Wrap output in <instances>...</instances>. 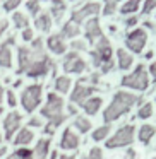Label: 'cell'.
<instances>
[{
	"label": "cell",
	"mask_w": 156,
	"mask_h": 159,
	"mask_svg": "<svg viewBox=\"0 0 156 159\" xmlns=\"http://www.w3.org/2000/svg\"><path fill=\"white\" fill-rule=\"evenodd\" d=\"M132 63H134V55H132L130 52H127V50L124 48H118L117 50V65L120 70H129L132 67Z\"/></svg>",
	"instance_id": "cell-19"
},
{
	"label": "cell",
	"mask_w": 156,
	"mask_h": 159,
	"mask_svg": "<svg viewBox=\"0 0 156 159\" xmlns=\"http://www.w3.org/2000/svg\"><path fill=\"white\" fill-rule=\"evenodd\" d=\"M149 84H151V77L148 75V70L142 63H137L135 69L130 74L124 75L120 80L122 87H127V89L132 91H146L149 87Z\"/></svg>",
	"instance_id": "cell-3"
},
{
	"label": "cell",
	"mask_w": 156,
	"mask_h": 159,
	"mask_svg": "<svg viewBox=\"0 0 156 159\" xmlns=\"http://www.w3.org/2000/svg\"><path fill=\"white\" fill-rule=\"evenodd\" d=\"M91 60H93V65L94 67H101L103 63L111 62V57H113V50H111V45L108 41V38L101 36L100 39H96L94 43V48L91 50Z\"/></svg>",
	"instance_id": "cell-6"
},
{
	"label": "cell",
	"mask_w": 156,
	"mask_h": 159,
	"mask_svg": "<svg viewBox=\"0 0 156 159\" xmlns=\"http://www.w3.org/2000/svg\"><path fill=\"white\" fill-rule=\"evenodd\" d=\"M5 152H7V147H0V159L5 156Z\"/></svg>",
	"instance_id": "cell-51"
},
{
	"label": "cell",
	"mask_w": 156,
	"mask_h": 159,
	"mask_svg": "<svg viewBox=\"0 0 156 159\" xmlns=\"http://www.w3.org/2000/svg\"><path fill=\"white\" fill-rule=\"evenodd\" d=\"M21 121H22V115L17 113V111H12V113H9L7 116L4 118V137L5 140L11 142L12 139H14V135L17 134L19 127H21Z\"/></svg>",
	"instance_id": "cell-13"
},
{
	"label": "cell",
	"mask_w": 156,
	"mask_h": 159,
	"mask_svg": "<svg viewBox=\"0 0 156 159\" xmlns=\"http://www.w3.org/2000/svg\"><path fill=\"white\" fill-rule=\"evenodd\" d=\"M40 127H43V118H40V116L29 118V128H40Z\"/></svg>",
	"instance_id": "cell-37"
},
{
	"label": "cell",
	"mask_w": 156,
	"mask_h": 159,
	"mask_svg": "<svg viewBox=\"0 0 156 159\" xmlns=\"http://www.w3.org/2000/svg\"><path fill=\"white\" fill-rule=\"evenodd\" d=\"M81 159H87V156H83V157H81Z\"/></svg>",
	"instance_id": "cell-56"
},
{
	"label": "cell",
	"mask_w": 156,
	"mask_h": 159,
	"mask_svg": "<svg viewBox=\"0 0 156 159\" xmlns=\"http://www.w3.org/2000/svg\"><path fill=\"white\" fill-rule=\"evenodd\" d=\"M35 26H36V29H40V31L48 33L50 28H52V16H50L48 12L38 14V16L35 17Z\"/></svg>",
	"instance_id": "cell-24"
},
{
	"label": "cell",
	"mask_w": 156,
	"mask_h": 159,
	"mask_svg": "<svg viewBox=\"0 0 156 159\" xmlns=\"http://www.w3.org/2000/svg\"><path fill=\"white\" fill-rule=\"evenodd\" d=\"M146 28L153 31V29H154V24H153V21H144V29H146Z\"/></svg>",
	"instance_id": "cell-45"
},
{
	"label": "cell",
	"mask_w": 156,
	"mask_h": 159,
	"mask_svg": "<svg viewBox=\"0 0 156 159\" xmlns=\"http://www.w3.org/2000/svg\"><path fill=\"white\" fill-rule=\"evenodd\" d=\"M22 39H24V41H33V39H35V33H33V29L29 28V26L22 29Z\"/></svg>",
	"instance_id": "cell-39"
},
{
	"label": "cell",
	"mask_w": 156,
	"mask_h": 159,
	"mask_svg": "<svg viewBox=\"0 0 156 159\" xmlns=\"http://www.w3.org/2000/svg\"><path fill=\"white\" fill-rule=\"evenodd\" d=\"M79 145H81L79 135H77L70 127H67L65 130H64L62 137H60V147H62L64 151H77Z\"/></svg>",
	"instance_id": "cell-14"
},
{
	"label": "cell",
	"mask_w": 156,
	"mask_h": 159,
	"mask_svg": "<svg viewBox=\"0 0 156 159\" xmlns=\"http://www.w3.org/2000/svg\"><path fill=\"white\" fill-rule=\"evenodd\" d=\"M16 39L14 38H9L4 45L0 46V67L4 69H11L12 67V50L11 45H14Z\"/></svg>",
	"instance_id": "cell-17"
},
{
	"label": "cell",
	"mask_w": 156,
	"mask_h": 159,
	"mask_svg": "<svg viewBox=\"0 0 156 159\" xmlns=\"http://www.w3.org/2000/svg\"><path fill=\"white\" fill-rule=\"evenodd\" d=\"M62 69H64V72H67V74H83L87 70V63H86V60L81 58L76 52H70V53H67L65 58H64Z\"/></svg>",
	"instance_id": "cell-10"
},
{
	"label": "cell",
	"mask_w": 156,
	"mask_h": 159,
	"mask_svg": "<svg viewBox=\"0 0 156 159\" xmlns=\"http://www.w3.org/2000/svg\"><path fill=\"white\" fill-rule=\"evenodd\" d=\"M43 134H45V135H50V137H52V135L53 134H55V127H52V125H46V127H45V132H43Z\"/></svg>",
	"instance_id": "cell-43"
},
{
	"label": "cell",
	"mask_w": 156,
	"mask_h": 159,
	"mask_svg": "<svg viewBox=\"0 0 156 159\" xmlns=\"http://www.w3.org/2000/svg\"><path fill=\"white\" fill-rule=\"evenodd\" d=\"M154 74H156V67H154V63H151V65H149V70H148V75L154 77Z\"/></svg>",
	"instance_id": "cell-44"
},
{
	"label": "cell",
	"mask_w": 156,
	"mask_h": 159,
	"mask_svg": "<svg viewBox=\"0 0 156 159\" xmlns=\"http://www.w3.org/2000/svg\"><path fill=\"white\" fill-rule=\"evenodd\" d=\"M50 67H52V62H50V58L43 53L41 57H38V58L29 65V69L26 70V75L31 77V79H36V77H45L46 74L50 72Z\"/></svg>",
	"instance_id": "cell-12"
},
{
	"label": "cell",
	"mask_w": 156,
	"mask_h": 159,
	"mask_svg": "<svg viewBox=\"0 0 156 159\" xmlns=\"http://www.w3.org/2000/svg\"><path fill=\"white\" fill-rule=\"evenodd\" d=\"M105 4H111V5H118V2H124V0H103Z\"/></svg>",
	"instance_id": "cell-46"
},
{
	"label": "cell",
	"mask_w": 156,
	"mask_h": 159,
	"mask_svg": "<svg viewBox=\"0 0 156 159\" xmlns=\"http://www.w3.org/2000/svg\"><path fill=\"white\" fill-rule=\"evenodd\" d=\"M31 45H33V48H31V50H35L36 53H43V39H41V38L33 39Z\"/></svg>",
	"instance_id": "cell-38"
},
{
	"label": "cell",
	"mask_w": 156,
	"mask_h": 159,
	"mask_svg": "<svg viewBox=\"0 0 156 159\" xmlns=\"http://www.w3.org/2000/svg\"><path fill=\"white\" fill-rule=\"evenodd\" d=\"M153 115H154V103H151V101L144 103L141 108H139V111H137V118H139V120H148V118H153Z\"/></svg>",
	"instance_id": "cell-29"
},
{
	"label": "cell",
	"mask_w": 156,
	"mask_h": 159,
	"mask_svg": "<svg viewBox=\"0 0 156 159\" xmlns=\"http://www.w3.org/2000/svg\"><path fill=\"white\" fill-rule=\"evenodd\" d=\"M69 113H76V108H74V104H70V106H69Z\"/></svg>",
	"instance_id": "cell-52"
},
{
	"label": "cell",
	"mask_w": 156,
	"mask_h": 159,
	"mask_svg": "<svg viewBox=\"0 0 156 159\" xmlns=\"http://www.w3.org/2000/svg\"><path fill=\"white\" fill-rule=\"evenodd\" d=\"M7 28H9V21H0V38H2V34L7 31Z\"/></svg>",
	"instance_id": "cell-42"
},
{
	"label": "cell",
	"mask_w": 156,
	"mask_h": 159,
	"mask_svg": "<svg viewBox=\"0 0 156 159\" xmlns=\"http://www.w3.org/2000/svg\"><path fill=\"white\" fill-rule=\"evenodd\" d=\"M4 113V106H2V104H0V115Z\"/></svg>",
	"instance_id": "cell-55"
},
{
	"label": "cell",
	"mask_w": 156,
	"mask_h": 159,
	"mask_svg": "<svg viewBox=\"0 0 156 159\" xmlns=\"http://www.w3.org/2000/svg\"><path fill=\"white\" fill-rule=\"evenodd\" d=\"M43 86L41 84H31L21 93V106L26 113H33L41 104Z\"/></svg>",
	"instance_id": "cell-5"
},
{
	"label": "cell",
	"mask_w": 156,
	"mask_h": 159,
	"mask_svg": "<svg viewBox=\"0 0 156 159\" xmlns=\"http://www.w3.org/2000/svg\"><path fill=\"white\" fill-rule=\"evenodd\" d=\"M59 159H77V156L76 154H72V156H59Z\"/></svg>",
	"instance_id": "cell-49"
},
{
	"label": "cell",
	"mask_w": 156,
	"mask_h": 159,
	"mask_svg": "<svg viewBox=\"0 0 156 159\" xmlns=\"http://www.w3.org/2000/svg\"><path fill=\"white\" fill-rule=\"evenodd\" d=\"M135 135V127L134 125H124L115 132L111 137L105 140V147L106 149H117V147H127L134 142Z\"/></svg>",
	"instance_id": "cell-4"
},
{
	"label": "cell",
	"mask_w": 156,
	"mask_h": 159,
	"mask_svg": "<svg viewBox=\"0 0 156 159\" xmlns=\"http://www.w3.org/2000/svg\"><path fill=\"white\" fill-rule=\"evenodd\" d=\"M5 98H7V103H9V106H11V108L17 106V99H16L14 91H11V89H9V91H7V94H5Z\"/></svg>",
	"instance_id": "cell-40"
},
{
	"label": "cell",
	"mask_w": 156,
	"mask_h": 159,
	"mask_svg": "<svg viewBox=\"0 0 156 159\" xmlns=\"http://www.w3.org/2000/svg\"><path fill=\"white\" fill-rule=\"evenodd\" d=\"M72 87V79L69 75H60L55 80V91L57 94H67Z\"/></svg>",
	"instance_id": "cell-26"
},
{
	"label": "cell",
	"mask_w": 156,
	"mask_h": 159,
	"mask_svg": "<svg viewBox=\"0 0 156 159\" xmlns=\"http://www.w3.org/2000/svg\"><path fill=\"white\" fill-rule=\"evenodd\" d=\"M101 106H103V99H101L100 96H91L89 99L84 101V104H83L81 108L86 111V115H89V116H94V115H96L98 111L101 110Z\"/></svg>",
	"instance_id": "cell-20"
},
{
	"label": "cell",
	"mask_w": 156,
	"mask_h": 159,
	"mask_svg": "<svg viewBox=\"0 0 156 159\" xmlns=\"http://www.w3.org/2000/svg\"><path fill=\"white\" fill-rule=\"evenodd\" d=\"M153 137H154V125L144 123L141 128H139L137 139L141 140L142 145H149V144H151V140H153Z\"/></svg>",
	"instance_id": "cell-21"
},
{
	"label": "cell",
	"mask_w": 156,
	"mask_h": 159,
	"mask_svg": "<svg viewBox=\"0 0 156 159\" xmlns=\"http://www.w3.org/2000/svg\"><path fill=\"white\" fill-rule=\"evenodd\" d=\"M50 154V159H59V152L57 151H52V152H48Z\"/></svg>",
	"instance_id": "cell-48"
},
{
	"label": "cell",
	"mask_w": 156,
	"mask_h": 159,
	"mask_svg": "<svg viewBox=\"0 0 156 159\" xmlns=\"http://www.w3.org/2000/svg\"><path fill=\"white\" fill-rule=\"evenodd\" d=\"M149 39V33L144 28H134L127 33L125 36V46H127V52L130 50V53H142L146 43Z\"/></svg>",
	"instance_id": "cell-7"
},
{
	"label": "cell",
	"mask_w": 156,
	"mask_h": 159,
	"mask_svg": "<svg viewBox=\"0 0 156 159\" xmlns=\"http://www.w3.org/2000/svg\"><path fill=\"white\" fill-rule=\"evenodd\" d=\"M139 22V17L137 16H127V19L124 21V24H125V28H129V29H132L135 24Z\"/></svg>",
	"instance_id": "cell-36"
},
{
	"label": "cell",
	"mask_w": 156,
	"mask_h": 159,
	"mask_svg": "<svg viewBox=\"0 0 156 159\" xmlns=\"http://www.w3.org/2000/svg\"><path fill=\"white\" fill-rule=\"evenodd\" d=\"M139 101H141V98L137 94L129 93V91H118V93H115L113 98H111V103L103 111V121L108 125L111 121H117L118 118L127 115Z\"/></svg>",
	"instance_id": "cell-1"
},
{
	"label": "cell",
	"mask_w": 156,
	"mask_h": 159,
	"mask_svg": "<svg viewBox=\"0 0 156 159\" xmlns=\"http://www.w3.org/2000/svg\"><path fill=\"white\" fill-rule=\"evenodd\" d=\"M64 98L57 93H48L46 96V104L41 106V116L50 121L52 127H60L65 121V115H64Z\"/></svg>",
	"instance_id": "cell-2"
},
{
	"label": "cell",
	"mask_w": 156,
	"mask_h": 159,
	"mask_svg": "<svg viewBox=\"0 0 156 159\" xmlns=\"http://www.w3.org/2000/svg\"><path fill=\"white\" fill-rule=\"evenodd\" d=\"M94 91H96V87L91 86V84H86V80L81 79L79 82L76 84L74 91H70V103L76 104V106H83L84 101L89 99Z\"/></svg>",
	"instance_id": "cell-9"
},
{
	"label": "cell",
	"mask_w": 156,
	"mask_h": 159,
	"mask_svg": "<svg viewBox=\"0 0 156 159\" xmlns=\"http://www.w3.org/2000/svg\"><path fill=\"white\" fill-rule=\"evenodd\" d=\"M153 57H154V52H153V50H149V52L146 53V58H148V60H153Z\"/></svg>",
	"instance_id": "cell-50"
},
{
	"label": "cell",
	"mask_w": 156,
	"mask_h": 159,
	"mask_svg": "<svg viewBox=\"0 0 156 159\" xmlns=\"http://www.w3.org/2000/svg\"><path fill=\"white\" fill-rule=\"evenodd\" d=\"M26 9H28V12L33 17H36L40 14V11H41V0H28Z\"/></svg>",
	"instance_id": "cell-32"
},
{
	"label": "cell",
	"mask_w": 156,
	"mask_h": 159,
	"mask_svg": "<svg viewBox=\"0 0 156 159\" xmlns=\"http://www.w3.org/2000/svg\"><path fill=\"white\" fill-rule=\"evenodd\" d=\"M4 96H5V91H4V87H2V84H0V104L4 101Z\"/></svg>",
	"instance_id": "cell-47"
},
{
	"label": "cell",
	"mask_w": 156,
	"mask_h": 159,
	"mask_svg": "<svg viewBox=\"0 0 156 159\" xmlns=\"http://www.w3.org/2000/svg\"><path fill=\"white\" fill-rule=\"evenodd\" d=\"M84 34H86V39H87V41H91V43H96V39H100L101 36H103V31H101V26H100L98 17L87 19Z\"/></svg>",
	"instance_id": "cell-15"
},
{
	"label": "cell",
	"mask_w": 156,
	"mask_h": 159,
	"mask_svg": "<svg viewBox=\"0 0 156 159\" xmlns=\"http://www.w3.org/2000/svg\"><path fill=\"white\" fill-rule=\"evenodd\" d=\"M41 55L43 53H36L35 50L28 48V46H19L17 48V63H19L17 74H26V70L29 69V65Z\"/></svg>",
	"instance_id": "cell-11"
},
{
	"label": "cell",
	"mask_w": 156,
	"mask_h": 159,
	"mask_svg": "<svg viewBox=\"0 0 156 159\" xmlns=\"http://www.w3.org/2000/svg\"><path fill=\"white\" fill-rule=\"evenodd\" d=\"M0 142H2V134H0Z\"/></svg>",
	"instance_id": "cell-57"
},
{
	"label": "cell",
	"mask_w": 156,
	"mask_h": 159,
	"mask_svg": "<svg viewBox=\"0 0 156 159\" xmlns=\"http://www.w3.org/2000/svg\"><path fill=\"white\" fill-rule=\"evenodd\" d=\"M81 34V29H79V26L77 24H74L72 21H67L65 24L62 26V38H70V39H74V38H77V36Z\"/></svg>",
	"instance_id": "cell-27"
},
{
	"label": "cell",
	"mask_w": 156,
	"mask_h": 159,
	"mask_svg": "<svg viewBox=\"0 0 156 159\" xmlns=\"http://www.w3.org/2000/svg\"><path fill=\"white\" fill-rule=\"evenodd\" d=\"M100 12H101V5L98 4V2H87L86 5H83L81 9H76V11L72 12L70 21L79 26V24H83L84 21H87V19L96 17Z\"/></svg>",
	"instance_id": "cell-8"
},
{
	"label": "cell",
	"mask_w": 156,
	"mask_h": 159,
	"mask_svg": "<svg viewBox=\"0 0 156 159\" xmlns=\"http://www.w3.org/2000/svg\"><path fill=\"white\" fill-rule=\"evenodd\" d=\"M141 2L142 0H125L124 4L120 5L118 12L122 16H135L139 12V9H141Z\"/></svg>",
	"instance_id": "cell-23"
},
{
	"label": "cell",
	"mask_w": 156,
	"mask_h": 159,
	"mask_svg": "<svg viewBox=\"0 0 156 159\" xmlns=\"http://www.w3.org/2000/svg\"><path fill=\"white\" fill-rule=\"evenodd\" d=\"M21 2H22V0H4L2 7H4L5 12H12V11H16V9L21 5Z\"/></svg>",
	"instance_id": "cell-34"
},
{
	"label": "cell",
	"mask_w": 156,
	"mask_h": 159,
	"mask_svg": "<svg viewBox=\"0 0 156 159\" xmlns=\"http://www.w3.org/2000/svg\"><path fill=\"white\" fill-rule=\"evenodd\" d=\"M5 159H17V157H16V154H12V156H9V157H5Z\"/></svg>",
	"instance_id": "cell-54"
},
{
	"label": "cell",
	"mask_w": 156,
	"mask_h": 159,
	"mask_svg": "<svg viewBox=\"0 0 156 159\" xmlns=\"http://www.w3.org/2000/svg\"><path fill=\"white\" fill-rule=\"evenodd\" d=\"M129 156H130V159H135V152H134V151L129 152Z\"/></svg>",
	"instance_id": "cell-53"
},
{
	"label": "cell",
	"mask_w": 156,
	"mask_h": 159,
	"mask_svg": "<svg viewBox=\"0 0 156 159\" xmlns=\"http://www.w3.org/2000/svg\"><path fill=\"white\" fill-rule=\"evenodd\" d=\"M12 140H14V145H16V147H26V145H29L33 140H35V132H33L29 127L19 128V130H17V135H16Z\"/></svg>",
	"instance_id": "cell-18"
},
{
	"label": "cell",
	"mask_w": 156,
	"mask_h": 159,
	"mask_svg": "<svg viewBox=\"0 0 156 159\" xmlns=\"http://www.w3.org/2000/svg\"><path fill=\"white\" fill-rule=\"evenodd\" d=\"M72 125L79 134H87V132L91 130V120L86 116H76V120H74Z\"/></svg>",
	"instance_id": "cell-28"
},
{
	"label": "cell",
	"mask_w": 156,
	"mask_h": 159,
	"mask_svg": "<svg viewBox=\"0 0 156 159\" xmlns=\"http://www.w3.org/2000/svg\"><path fill=\"white\" fill-rule=\"evenodd\" d=\"M46 46L53 55H64L67 52V45L60 34H52L46 38Z\"/></svg>",
	"instance_id": "cell-16"
},
{
	"label": "cell",
	"mask_w": 156,
	"mask_h": 159,
	"mask_svg": "<svg viewBox=\"0 0 156 159\" xmlns=\"http://www.w3.org/2000/svg\"><path fill=\"white\" fill-rule=\"evenodd\" d=\"M72 50H86V41H83V39H76V41H72Z\"/></svg>",
	"instance_id": "cell-41"
},
{
	"label": "cell",
	"mask_w": 156,
	"mask_h": 159,
	"mask_svg": "<svg viewBox=\"0 0 156 159\" xmlns=\"http://www.w3.org/2000/svg\"><path fill=\"white\" fill-rule=\"evenodd\" d=\"M110 130H111V127H110L108 123H105V125H101V127H98L96 130L91 134V137H93L94 142L106 140V139H108V134H110Z\"/></svg>",
	"instance_id": "cell-30"
},
{
	"label": "cell",
	"mask_w": 156,
	"mask_h": 159,
	"mask_svg": "<svg viewBox=\"0 0 156 159\" xmlns=\"http://www.w3.org/2000/svg\"><path fill=\"white\" fill-rule=\"evenodd\" d=\"M50 139H40L36 142V147L33 149V156L35 159H46L48 157V152H50Z\"/></svg>",
	"instance_id": "cell-22"
},
{
	"label": "cell",
	"mask_w": 156,
	"mask_h": 159,
	"mask_svg": "<svg viewBox=\"0 0 156 159\" xmlns=\"http://www.w3.org/2000/svg\"><path fill=\"white\" fill-rule=\"evenodd\" d=\"M12 22L17 29H24L29 26V21H28V16L22 14V12H14L12 14Z\"/></svg>",
	"instance_id": "cell-31"
},
{
	"label": "cell",
	"mask_w": 156,
	"mask_h": 159,
	"mask_svg": "<svg viewBox=\"0 0 156 159\" xmlns=\"http://www.w3.org/2000/svg\"><path fill=\"white\" fill-rule=\"evenodd\" d=\"M65 11H67V5H65L64 0H52V2H50V16L55 17L57 21L62 19V16Z\"/></svg>",
	"instance_id": "cell-25"
},
{
	"label": "cell",
	"mask_w": 156,
	"mask_h": 159,
	"mask_svg": "<svg viewBox=\"0 0 156 159\" xmlns=\"http://www.w3.org/2000/svg\"><path fill=\"white\" fill-rule=\"evenodd\" d=\"M141 4H142V9H141L142 16H149V14H153V12H154L156 0H144V2H141Z\"/></svg>",
	"instance_id": "cell-33"
},
{
	"label": "cell",
	"mask_w": 156,
	"mask_h": 159,
	"mask_svg": "<svg viewBox=\"0 0 156 159\" xmlns=\"http://www.w3.org/2000/svg\"><path fill=\"white\" fill-rule=\"evenodd\" d=\"M70 2H74V0H70Z\"/></svg>",
	"instance_id": "cell-58"
},
{
	"label": "cell",
	"mask_w": 156,
	"mask_h": 159,
	"mask_svg": "<svg viewBox=\"0 0 156 159\" xmlns=\"http://www.w3.org/2000/svg\"><path fill=\"white\" fill-rule=\"evenodd\" d=\"M87 159H105V157H103V151H101V147H98V145L91 147L89 152H87Z\"/></svg>",
	"instance_id": "cell-35"
}]
</instances>
